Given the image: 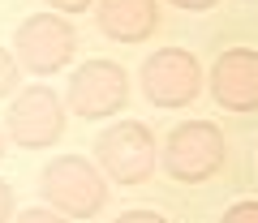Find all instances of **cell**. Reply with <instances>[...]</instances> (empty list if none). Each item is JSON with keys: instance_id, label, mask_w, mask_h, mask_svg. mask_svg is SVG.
I'll return each instance as SVG.
<instances>
[{"instance_id": "cell-1", "label": "cell", "mask_w": 258, "mask_h": 223, "mask_svg": "<svg viewBox=\"0 0 258 223\" xmlns=\"http://www.w3.org/2000/svg\"><path fill=\"white\" fill-rule=\"evenodd\" d=\"M39 193L52 210L69 214V219H95L108 206V180L103 172L82 155H60L43 167L39 176Z\"/></svg>"}, {"instance_id": "cell-2", "label": "cell", "mask_w": 258, "mask_h": 223, "mask_svg": "<svg viewBox=\"0 0 258 223\" xmlns=\"http://www.w3.org/2000/svg\"><path fill=\"white\" fill-rule=\"evenodd\" d=\"M155 133L142 121H112L108 129L95 138V167L103 172V180L112 185H147L155 172Z\"/></svg>"}, {"instance_id": "cell-3", "label": "cell", "mask_w": 258, "mask_h": 223, "mask_svg": "<svg viewBox=\"0 0 258 223\" xmlns=\"http://www.w3.org/2000/svg\"><path fill=\"white\" fill-rule=\"evenodd\" d=\"M64 116H69L64 99L47 82H39V86H22V90L13 94L0 129H5V138H9L13 146H22V150H47V146L60 142Z\"/></svg>"}, {"instance_id": "cell-4", "label": "cell", "mask_w": 258, "mask_h": 223, "mask_svg": "<svg viewBox=\"0 0 258 223\" xmlns=\"http://www.w3.org/2000/svg\"><path fill=\"white\" fill-rule=\"evenodd\" d=\"M78 52V30L69 18L60 13H30L26 22L18 26L13 35V56H18V65L35 77H52L60 73Z\"/></svg>"}, {"instance_id": "cell-5", "label": "cell", "mask_w": 258, "mask_h": 223, "mask_svg": "<svg viewBox=\"0 0 258 223\" xmlns=\"http://www.w3.org/2000/svg\"><path fill=\"white\" fill-rule=\"evenodd\" d=\"M224 133L211 121H181L164 138V172L181 185H203L224 167Z\"/></svg>"}, {"instance_id": "cell-6", "label": "cell", "mask_w": 258, "mask_h": 223, "mask_svg": "<svg viewBox=\"0 0 258 223\" xmlns=\"http://www.w3.org/2000/svg\"><path fill=\"white\" fill-rule=\"evenodd\" d=\"M198 90H203V65H198L194 52H185V47H155L142 60V94H147L151 107L181 112L198 99Z\"/></svg>"}, {"instance_id": "cell-7", "label": "cell", "mask_w": 258, "mask_h": 223, "mask_svg": "<svg viewBox=\"0 0 258 223\" xmlns=\"http://www.w3.org/2000/svg\"><path fill=\"white\" fill-rule=\"evenodd\" d=\"M129 103V73L116 60H82L69 77L64 107L78 112L82 121H103L112 112H125Z\"/></svg>"}, {"instance_id": "cell-8", "label": "cell", "mask_w": 258, "mask_h": 223, "mask_svg": "<svg viewBox=\"0 0 258 223\" xmlns=\"http://www.w3.org/2000/svg\"><path fill=\"white\" fill-rule=\"evenodd\" d=\"M211 94L224 112H258V52L228 47L211 65Z\"/></svg>"}, {"instance_id": "cell-9", "label": "cell", "mask_w": 258, "mask_h": 223, "mask_svg": "<svg viewBox=\"0 0 258 223\" xmlns=\"http://www.w3.org/2000/svg\"><path fill=\"white\" fill-rule=\"evenodd\" d=\"M95 22L112 43H147L159 26V0H95Z\"/></svg>"}, {"instance_id": "cell-10", "label": "cell", "mask_w": 258, "mask_h": 223, "mask_svg": "<svg viewBox=\"0 0 258 223\" xmlns=\"http://www.w3.org/2000/svg\"><path fill=\"white\" fill-rule=\"evenodd\" d=\"M22 86V65L18 56H9V47H0V99H9Z\"/></svg>"}, {"instance_id": "cell-11", "label": "cell", "mask_w": 258, "mask_h": 223, "mask_svg": "<svg viewBox=\"0 0 258 223\" xmlns=\"http://www.w3.org/2000/svg\"><path fill=\"white\" fill-rule=\"evenodd\" d=\"M13 223H74V219L60 214V210H52V206H30V210L13 214Z\"/></svg>"}, {"instance_id": "cell-12", "label": "cell", "mask_w": 258, "mask_h": 223, "mask_svg": "<svg viewBox=\"0 0 258 223\" xmlns=\"http://www.w3.org/2000/svg\"><path fill=\"white\" fill-rule=\"evenodd\" d=\"M220 223H258V202H232Z\"/></svg>"}, {"instance_id": "cell-13", "label": "cell", "mask_w": 258, "mask_h": 223, "mask_svg": "<svg viewBox=\"0 0 258 223\" xmlns=\"http://www.w3.org/2000/svg\"><path fill=\"white\" fill-rule=\"evenodd\" d=\"M52 13H60V18H74V13H86L95 9V0H43Z\"/></svg>"}, {"instance_id": "cell-14", "label": "cell", "mask_w": 258, "mask_h": 223, "mask_svg": "<svg viewBox=\"0 0 258 223\" xmlns=\"http://www.w3.org/2000/svg\"><path fill=\"white\" fill-rule=\"evenodd\" d=\"M112 223H168V219L155 214V210H125V214H116Z\"/></svg>"}, {"instance_id": "cell-15", "label": "cell", "mask_w": 258, "mask_h": 223, "mask_svg": "<svg viewBox=\"0 0 258 223\" xmlns=\"http://www.w3.org/2000/svg\"><path fill=\"white\" fill-rule=\"evenodd\" d=\"M13 219V185L9 180H0V223Z\"/></svg>"}, {"instance_id": "cell-16", "label": "cell", "mask_w": 258, "mask_h": 223, "mask_svg": "<svg viewBox=\"0 0 258 223\" xmlns=\"http://www.w3.org/2000/svg\"><path fill=\"white\" fill-rule=\"evenodd\" d=\"M172 9H185V13H207V9H215L220 0H168Z\"/></svg>"}, {"instance_id": "cell-17", "label": "cell", "mask_w": 258, "mask_h": 223, "mask_svg": "<svg viewBox=\"0 0 258 223\" xmlns=\"http://www.w3.org/2000/svg\"><path fill=\"white\" fill-rule=\"evenodd\" d=\"M5 142H9V138H5V129H0V159H5Z\"/></svg>"}]
</instances>
